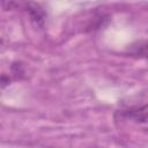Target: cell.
<instances>
[{
  "instance_id": "obj_1",
  "label": "cell",
  "mask_w": 148,
  "mask_h": 148,
  "mask_svg": "<svg viewBox=\"0 0 148 148\" xmlns=\"http://www.w3.org/2000/svg\"><path fill=\"white\" fill-rule=\"evenodd\" d=\"M120 118L138 123V124H147L148 123V104L140 106H131L128 109L121 110L118 112Z\"/></svg>"
},
{
  "instance_id": "obj_2",
  "label": "cell",
  "mask_w": 148,
  "mask_h": 148,
  "mask_svg": "<svg viewBox=\"0 0 148 148\" xmlns=\"http://www.w3.org/2000/svg\"><path fill=\"white\" fill-rule=\"evenodd\" d=\"M131 52L136 57L145 58L148 60V40H143V42L133 44L131 47Z\"/></svg>"
},
{
  "instance_id": "obj_3",
  "label": "cell",
  "mask_w": 148,
  "mask_h": 148,
  "mask_svg": "<svg viewBox=\"0 0 148 148\" xmlns=\"http://www.w3.org/2000/svg\"><path fill=\"white\" fill-rule=\"evenodd\" d=\"M27 10L29 12L31 18H32L34 21H36L38 24H42V23L44 22V17H45L44 12H43L37 5H34V8H31V3H29Z\"/></svg>"
}]
</instances>
